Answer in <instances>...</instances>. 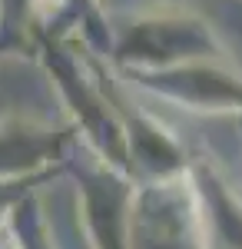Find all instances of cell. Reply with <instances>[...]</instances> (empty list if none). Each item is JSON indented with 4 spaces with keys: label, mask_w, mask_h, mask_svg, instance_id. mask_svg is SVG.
<instances>
[{
    "label": "cell",
    "mask_w": 242,
    "mask_h": 249,
    "mask_svg": "<svg viewBox=\"0 0 242 249\" xmlns=\"http://www.w3.org/2000/svg\"><path fill=\"white\" fill-rule=\"evenodd\" d=\"M113 57L133 70H166L189 60H223V47L199 17L186 10H149L123 30Z\"/></svg>",
    "instance_id": "6da1fadb"
},
{
    "label": "cell",
    "mask_w": 242,
    "mask_h": 249,
    "mask_svg": "<svg viewBox=\"0 0 242 249\" xmlns=\"http://www.w3.org/2000/svg\"><path fill=\"white\" fill-rule=\"evenodd\" d=\"M143 87L163 100L192 110H242V77L225 70L223 60H189L166 70H133Z\"/></svg>",
    "instance_id": "7a4b0ae2"
},
{
    "label": "cell",
    "mask_w": 242,
    "mask_h": 249,
    "mask_svg": "<svg viewBox=\"0 0 242 249\" xmlns=\"http://www.w3.org/2000/svg\"><path fill=\"white\" fill-rule=\"evenodd\" d=\"M73 126H50L27 116L0 120V183L10 179H50L53 163L63 160Z\"/></svg>",
    "instance_id": "3957f363"
}]
</instances>
